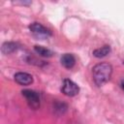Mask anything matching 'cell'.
Listing matches in <instances>:
<instances>
[{
  "label": "cell",
  "instance_id": "277c9868",
  "mask_svg": "<svg viewBox=\"0 0 124 124\" xmlns=\"http://www.w3.org/2000/svg\"><path fill=\"white\" fill-rule=\"evenodd\" d=\"M29 29H30V31L34 35H36L37 37H40V38L51 36L50 30H48L47 28H46L43 24H41L39 22H33V23H31L29 25Z\"/></svg>",
  "mask_w": 124,
  "mask_h": 124
},
{
  "label": "cell",
  "instance_id": "30bf717a",
  "mask_svg": "<svg viewBox=\"0 0 124 124\" xmlns=\"http://www.w3.org/2000/svg\"><path fill=\"white\" fill-rule=\"evenodd\" d=\"M67 105L65 104V103H61V102H58V103H56L55 105H54V110L57 112V113H59V114H61V113H64L66 110H67Z\"/></svg>",
  "mask_w": 124,
  "mask_h": 124
},
{
  "label": "cell",
  "instance_id": "8fae6325",
  "mask_svg": "<svg viewBox=\"0 0 124 124\" xmlns=\"http://www.w3.org/2000/svg\"><path fill=\"white\" fill-rule=\"evenodd\" d=\"M121 87H122V89L124 90V80L121 81Z\"/></svg>",
  "mask_w": 124,
  "mask_h": 124
},
{
  "label": "cell",
  "instance_id": "9c48e42d",
  "mask_svg": "<svg viewBox=\"0 0 124 124\" xmlns=\"http://www.w3.org/2000/svg\"><path fill=\"white\" fill-rule=\"evenodd\" d=\"M34 50L37 54H39L42 57H51L52 56V51L46 47H44L42 46H34Z\"/></svg>",
  "mask_w": 124,
  "mask_h": 124
},
{
  "label": "cell",
  "instance_id": "3957f363",
  "mask_svg": "<svg viewBox=\"0 0 124 124\" xmlns=\"http://www.w3.org/2000/svg\"><path fill=\"white\" fill-rule=\"evenodd\" d=\"M61 91L62 93H64L66 96L69 97H74L76 95L78 94L79 92V87L78 86V84L76 82H74L71 79H64L63 80V84L61 87Z\"/></svg>",
  "mask_w": 124,
  "mask_h": 124
},
{
  "label": "cell",
  "instance_id": "6da1fadb",
  "mask_svg": "<svg viewBox=\"0 0 124 124\" xmlns=\"http://www.w3.org/2000/svg\"><path fill=\"white\" fill-rule=\"evenodd\" d=\"M112 67L108 63H99L95 65L92 69L93 80L96 85L102 86L105 84L111 77Z\"/></svg>",
  "mask_w": 124,
  "mask_h": 124
},
{
  "label": "cell",
  "instance_id": "7a4b0ae2",
  "mask_svg": "<svg viewBox=\"0 0 124 124\" xmlns=\"http://www.w3.org/2000/svg\"><path fill=\"white\" fill-rule=\"evenodd\" d=\"M21 93L31 108L37 109L40 107V96L36 91L30 89H24L21 91Z\"/></svg>",
  "mask_w": 124,
  "mask_h": 124
},
{
  "label": "cell",
  "instance_id": "52a82bcc",
  "mask_svg": "<svg viewBox=\"0 0 124 124\" xmlns=\"http://www.w3.org/2000/svg\"><path fill=\"white\" fill-rule=\"evenodd\" d=\"M17 44L14 43V42H6L2 45L1 47V51L4 54H11L13 52H15L17 49Z\"/></svg>",
  "mask_w": 124,
  "mask_h": 124
},
{
  "label": "cell",
  "instance_id": "8992f818",
  "mask_svg": "<svg viewBox=\"0 0 124 124\" xmlns=\"http://www.w3.org/2000/svg\"><path fill=\"white\" fill-rule=\"evenodd\" d=\"M76 63V58L72 53H65L61 57V64L66 68V69H71L75 66Z\"/></svg>",
  "mask_w": 124,
  "mask_h": 124
},
{
  "label": "cell",
  "instance_id": "5b68a950",
  "mask_svg": "<svg viewBox=\"0 0 124 124\" xmlns=\"http://www.w3.org/2000/svg\"><path fill=\"white\" fill-rule=\"evenodd\" d=\"M15 80L20 85H29L33 82V77L24 72H18L15 75Z\"/></svg>",
  "mask_w": 124,
  "mask_h": 124
},
{
  "label": "cell",
  "instance_id": "ba28073f",
  "mask_svg": "<svg viewBox=\"0 0 124 124\" xmlns=\"http://www.w3.org/2000/svg\"><path fill=\"white\" fill-rule=\"evenodd\" d=\"M109 52H110V46L106 45V46H104L100 48H97V49L93 50V55L97 58H102V57L107 56Z\"/></svg>",
  "mask_w": 124,
  "mask_h": 124
}]
</instances>
